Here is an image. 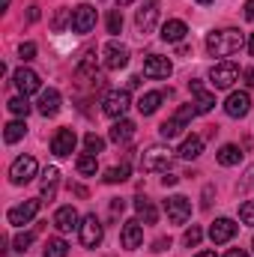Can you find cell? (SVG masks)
Returning <instances> with one entry per match:
<instances>
[{"label": "cell", "mask_w": 254, "mask_h": 257, "mask_svg": "<svg viewBox=\"0 0 254 257\" xmlns=\"http://www.w3.org/2000/svg\"><path fill=\"white\" fill-rule=\"evenodd\" d=\"M242 45H245V36H242L239 30H233V27L215 30V33L206 36V51H209L212 57H233Z\"/></svg>", "instance_id": "obj_1"}, {"label": "cell", "mask_w": 254, "mask_h": 257, "mask_svg": "<svg viewBox=\"0 0 254 257\" xmlns=\"http://www.w3.org/2000/svg\"><path fill=\"white\" fill-rule=\"evenodd\" d=\"M171 156H174V150H171V147L156 144V147H150V150H144V153H141V171H144V174H153V171H168Z\"/></svg>", "instance_id": "obj_2"}, {"label": "cell", "mask_w": 254, "mask_h": 257, "mask_svg": "<svg viewBox=\"0 0 254 257\" xmlns=\"http://www.w3.org/2000/svg\"><path fill=\"white\" fill-rule=\"evenodd\" d=\"M209 81H212V87H215V90H230V87L239 81V66L230 63V60L215 63L212 69H209Z\"/></svg>", "instance_id": "obj_3"}, {"label": "cell", "mask_w": 254, "mask_h": 257, "mask_svg": "<svg viewBox=\"0 0 254 257\" xmlns=\"http://www.w3.org/2000/svg\"><path fill=\"white\" fill-rule=\"evenodd\" d=\"M129 105H132L129 90H111V93L102 99V114L111 117V120H123L126 111H129Z\"/></svg>", "instance_id": "obj_4"}, {"label": "cell", "mask_w": 254, "mask_h": 257, "mask_svg": "<svg viewBox=\"0 0 254 257\" xmlns=\"http://www.w3.org/2000/svg\"><path fill=\"white\" fill-rule=\"evenodd\" d=\"M78 230H81V245H84V248H96V245L102 242V236H105V227H102V221L96 218V212L84 215Z\"/></svg>", "instance_id": "obj_5"}, {"label": "cell", "mask_w": 254, "mask_h": 257, "mask_svg": "<svg viewBox=\"0 0 254 257\" xmlns=\"http://www.w3.org/2000/svg\"><path fill=\"white\" fill-rule=\"evenodd\" d=\"M165 212H168V221L171 224H186L191 218V200L186 194H171L165 200Z\"/></svg>", "instance_id": "obj_6"}, {"label": "cell", "mask_w": 254, "mask_h": 257, "mask_svg": "<svg viewBox=\"0 0 254 257\" xmlns=\"http://www.w3.org/2000/svg\"><path fill=\"white\" fill-rule=\"evenodd\" d=\"M33 177H36V159L33 156H18L9 168V180L15 186H27Z\"/></svg>", "instance_id": "obj_7"}, {"label": "cell", "mask_w": 254, "mask_h": 257, "mask_svg": "<svg viewBox=\"0 0 254 257\" xmlns=\"http://www.w3.org/2000/svg\"><path fill=\"white\" fill-rule=\"evenodd\" d=\"M39 206H42V200H24V203L12 206V209L6 212V218H9V224H15V227H24V224H30V221L36 218Z\"/></svg>", "instance_id": "obj_8"}, {"label": "cell", "mask_w": 254, "mask_h": 257, "mask_svg": "<svg viewBox=\"0 0 254 257\" xmlns=\"http://www.w3.org/2000/svg\"><path fill=\"white\" fill-rule=\"evenodd\" d=\"M102 63H105V69H123V66L129 63V48L126 45H120L117 39H111L105 48H102Z\"/></svg>", "instance_id": "obj_9"}, {"label": "cell", "mask_w": 254, "mask_h": 257, "mask_svg": "<svg viewBox=\"0 0 254 257\" xmlns=\"http://www.w3.org/2000/svg\"><path fill=\"white\" fill-rule=\"evenodd\" d=\"M171 72H174V66H171L168 57H162V54H150V57L144 60V78L165 81V78H171Z\"/></svg>", "instance_id": "obj_10"}, {"label": "cell", "mask_w": 254, "mask_h": 257, "mask_svg": "<svg viewBox=\"0 0 254 257\" xmlns=\"http://www.w3.org/2000/svg\"><path fill=\"white\" fill-rule=\"evenodd\" d=\"M236 230H239V224L233 218H215L209 227V239H212V245H224L236 236Z\"/></svg>", "instance_id": "obj_11"}, {"label": "cell", "mask_w": 254, "mask_h": 257, "mask_svg": "<svg viewBox=\"0 0 254 257\" xmlns=\"http://www.w3.org/2000/svg\"><path fill=\"white\" fill-rule=\"evenodd\" d=\"M120 242H123L126 251H135V248L144 242V224H141V218H129L126 224H123V230H120Z\"/></svg>", "instance_id": "obj_12"}, {"label": "cell", "mask_w": 254, "mask_h": 257, "mask_svg": "<svg viewBox=\"0 0 254 257\" xmlns=\"http://www.w3.org/2000/svg\"><path fill=\"white\" fill-rule=\"evenodd\" d=\"M156 18H159V0H144L138 15H135V24H138L141 33H150L156 27Z\"/></svg>", "instance_id": "obj_13"}, {"label": "cell", "mask_w": 254, "mask_h": 257, "mask_svg": "<svg viewBox=\"0 0 254 257\" xmlns=\"http://www.w3.org/2000/svg\"><path fill=\"white\" fill-rule=\"evenodd\" d=\"M96 27V9L93 6H75V12H72V30L75 33H90Z\"/></svg>", "instance_id": "obj_14"}, {"label": "cell", "mask_w": 254, "mask_h": 257, "mask_svg": "<svg viewBox=\"0 0 254 257\" xmlns=\"http://www.w3.org/2000/svg\"><path fill=\"white\" fill-rule=\"evenodd\" d=\"M189 90L194 93V108H197V114H209V111L215 108V96H212L197 78H191L189 81Z\"/></svg>", "instance_id": "obj_15"}, {"label": "cell", "mask_w": 254, "mask_h": 257, "mask_svg": "<svg viewBox=\"0 0 254 257\" xmlns=\"http://www.w3.org/2000/svg\"><path fill=\"white\" fill-rule=\"evenodd\" d=\"M75 144H78V135L72 132V128H60L54 138H51V153L54 156H72L75 153Z\"/></svg>", "instance_id": "obj_16"}, {"label": "cell", "mask_w": 254, "mask_h": 257, "mask_svg": "<svg viewBox=\"0 0 254 257\" xmlns=\"http://www.w3.org/2000/svg\"><path fill=\"white\" fill-rule=\"evenodd\" d=\"M224 111H227V117H245L248 111H251V96L245 93V90H239V93H230L227 96V102H224Z\"/></svg>", "instance_id": "obj_17"}, {"label": "cell", "mask_w": 254, "mask_h": 257, "mask_svg": "<svg viewBox=\"0 0 254 257\" xmlns=\"http://www.w3.org/2000/svg\"><path fill=\"white\" fill-rule=\"evenodd\" d=\"M12 81H15V87L21 90V96L39 93V87H42V81H39V75H36L33 69H18V72L12 75Z\"/></svg>", "instance_id": "obj_18"}, {"label": "cell", "mask_w": 254, "mask_h": 257, "mask_svg": "<svg viewBox=\"0 0 254 257\" xmlns=\"http://www.w3.org/2000/svg\"><path fill=\"white\" fill-rule=\"evenodd\" d=\"M78 221H81V218H78L75 206H60V209L54 212V227H57L60 233H72L75 227H81Z\"/></svg>", "instance_id": "obj_19"}, {"label": "cell", "mask_w": 254, "mask_h": 257, "mask_svg": "<svg viewBox=\"0 0 254 257\" xmlns=\"http://www.w3.org/2000/svg\"><path fill=\"white\" fill-rule=\"evenodd\" d=\"M39 114L42 117H57L60 114V93L57 90H45L42 96H39Z\"/></svg>", "instance_id": "obj_20"}, {"label": "cell", "mask_w": 254, "mask_h": 257, "mask_svg": "<svg viewBox=\"0 0 254 257\" xmlns=\"http://www.w3.org/2000/svg\"><path fill=\"white\" fill-rule=\"evenodd\" d=\"M186 33H189V27H186V21H180V18L162 24V39H165V42H183Z\"/></svg>", "instance_id": "obj_21"}, {"label": "cell", "mask_w": 254, "mask_h": 257, "mask_svg": "<svg viewBox=\"0 0 254 257\" xmlns=\"http://www.w3.org/2000/svg\"><path fill=\"white\" fill-rule=\"evenodd\" d=\"M135 209H138V218L144 221V224H156L159 221V209L153 206V200L150 197H135Z\"/></svg>", "instance_id": "obj_22"}, {"label": "cell", "mask_w": 254, "mask_h": 257, "mask_svg": "<svg viewBox=\"0 0 254 257\" xmlns=\"http://www.w3.org/2000/svg\"><path fill=\"white\" fill-rule=\"evenodd\" d=\"M200 153H203V138H200V135H191V138H186V141L180 144V150H177V156H180V159H186V162L197 159Z\"/></svg>", "instance_id": "obj_23"}, {"label": "cell", "mask_w": 254, "mask_h": 257, "mask_svg": "<svg viewBox=\"0 0 254 257\" xmlns=\"http://www.w3.org/2000/svg\"><path fill=\"white\" fill-rule=\"evenodd\" d=\"M57 186H60V171L57 168H45V174H42V200H54Z\"/></svg>", "instance_id": "obj_24"}, {"label": "cell", "mask_w": 254, "mask_h": 257, "mask_svg": "<svg viewBox=\"0 0 254 257\" xmlns=\"http://www.w3.org/2000/svg\"><path fill=\"white\" fill-rule=\"evenodd\" d=\"M132 138H135V123H132V120L123 117V120H117V123L111 126V141H114V144H129Z\"/></svg>", "instance_id": "obj_25"}, {"label": "cell", "mask_w": 254, "mask_h": 257, "mask_svg": "<svg viewBox=\"0 0 254 257\" xmlns=\"http://www.w3.org/2000/svg\"><path fill=\"white\" fill-rule=\"evenodd\" d=\"M162 99H165V93L153 90V93H147V96H141V99H138V111H141L144 117H150V114H156V111H159Z\"/></svg>", "instance_id": "obj_26"}, {"label": "cell", "mask_w": 254, "mask_h": 257, "mask_svg": "<svg viewBox=\"0 0 254 257\" xmlns=\"http://www.w3.org/2000/svg\"><path fill=\"white\" fill-rule=\"evenodd\" d=\"M218 165H224V168H233V165H239L242 162V150L236 147V144H224L221 150H218Z\"/></svg>", "instance_id": "obj_27"}, {"label": "cell", "mask_w": 254, "mask_h": 257, "mask_svg": "<svg viewBox=\"0 0 254 257\" xmlns=\"http://www.w3.org/2000/svg\"><path fill=\"white\" fill-rule=\"evenodd\" d=\"M189 126V123H183L180 117H171V120H165L162 126H159V135L165 138V141H174V138H180L183 135V128Z\"/></svg>", "instance_id": "obj_28"}, {"label": "cell", "mask_w": 254, "mask_h": 257, "mask_svg": "<svg viewBox=\"0 0 254 257\" xmlns=\"http://www.w3.org/2000/svg\"><path fill=\"white\" fill-rule=\"evenodd\" d=\"M42 254H45V257H66V254H69V245H66L60 236H54V239H48V242H45Z\"/></svg>", "instance_id": "obj_29"}, {"label": "cell", "mask_w": 254, "mask_h": 257, "mask_svg": "<svg viewBox=\"0 0 254 257\" xmlns=\"http://www.w3.org/2000/svg\"><path fill=\"white\" fill-rule=\"evenodd\" d=\"M75 168H78V174H81V177H96L99 162H96V156H90V153H87V156H81V159H78V165H75Z\"/></svg>", "instance_id": "obj_30"}, {"label": "cell", "mask_w": 254, "mask_h": 257, "mask_svg": "<svg viewBox=\"0 0 254 257\" xmlns=\"http://www.w3.org/2000/svg\"><path fill=\"white\" fill-rule=\"evenodd\" d=\"M24 132H27V126L21 120H12V123H6V128H3V138H6V144H15V141L24 138Z\"/></svg>", "instance_id": "obj_31"}, {"label": "cell", "mask_w": 254, "mask_h": 257, "mask_svg": "<svg viewBox=\"0 0 254 257\" xmlns=\"http://www.w3.org/2000/svg\"><path fill=\"white\" fill-rule=\"evenodd\" d=\"M102 180H105V183H111V186H117V183H126V180H129V162L117 165V168H111V171H108Z\"/></svg>", "instance_id": "obj_32"}, {"label": "cell", "mask_w": 254, "mask_h": 257, "mask_svg": "<svg viewBox=\"0 0 254 257\" xmlns=\"http://www.w3.org/2000/svg\"><path fill=\"white\" fill-rule=\"evenodd\" d=\"M9 114H15V117H27L30 114V102H27V96H15V99H9Z\"/></svg>", "instance_id": "obj_33"}, {"label": "cell", "mask_w": 254, "mask_h": 257, "mask_svg": "<svg viewBox=\"0 0 254 257\" xmlns=\"http://www.w3.org/2000/svg\"><path fill=\"white\" fill-rule=\"evenodd\" d=\"M84 147H87L90 156H99V153L105 150V141H102L96 132H87V135H84Z\"/></svg>", "instance_id": "obj_34"}, {"label": "cell", "mask_w": 254, "mask_h": 257, "mask_svg": "<svg viewBox=\"0 0 254 257\" xmlns=\"http://www.w3.org/2000/svg\"><path fill=\"white\" fill-rule=\"evenodd\" d=\"M120 30H123V12L111 9L108 12V33H120Z\"/></svg>", "instance_id": "obj_35"}, {"label": "cell", "mask_w": 254, "mask_h": 257, "mask_svg": "<svg viewBox=\"0 0 254 257\" xmlns=\"http://www.w3.org/2000/svg\"><path fill=\"white\" fill-rule=\"evenodd\" d=\"M200 239H203V230H200L197 224H191L189 230H186V236H183V242L191 245V248H194V245H200Z\"/></svg>", "instance_id": "obj_36"}, {"label": "cell", "mask_w": 254, "mask_h": 257, "mask_svg": "<svg viewBox=\"0 0 254 257\" xmlns=\"http://www.w3.org/2000/svg\"><path fill=\"white\" fill-rule=\"evenodd\" d=\"M239 218H242V224H251L254 227V200H245L239 206Z\"/></svg>", "instance_id": "obj_37"}, {"label": "cell", "mask_w": 254, "mask_h": 257, "mask_svg": "<svg viewBox=\"0 0 254 257\" xmlns=\"http://www.w3.org/2000/svg\"><path fill=\"white\" fill-rule=\"evenodd\" d=\"M30 242H33V233H18L12 245H15V251H21V254H24V251L30 248Z\"/></svg>", "instance_id": "obj_38"}, {"label": "cell", "mask_w": 254, "mask_h": 257, "mask_svg": "<svg viewBox=\"0 0 254 257\" xmlns=\"http://www.w3.org/2000/svg\"><path fill=\"white\" fill-rule=\"evenodd\" d=\"M18 54H21V60L27 63V60H33V57H36V45H33V42H21Z\"/></svg>", "instance_id": "obj_39"}, {"label": "cell", "mask_w": 254, "mask_h": 257, "mask_svg": "<svg viewBox=\"0 0 254 257\" xmlns=\"http://www.w3.org/2000/svg\"><path fill=\"white\" fill-rule=\"evenodd\" d=\"M66 21H69V9H57V15H54V21H51V27L54 30H63Z\"/></svg>", "instance_id": "obj_40"}, {"label": "cell", "mask_w": 254, "mask_h": 257, "mask_svg": "<svg viewBox=\"0 0 254 257\" xmlns=\"http://www.w3.org/2000/svg\"><path fill=\"white\" fill-rule=\"evenodd\" d=\"M180 183V177L177 174H171V171H165V177H162V186H177Z\"/></svg>", "instance_id": "obj_41"}, {"label": "cell", "mask_w": 254, "mask_h": 257, "mask_svg": "<svg viewBox=\"0 0 254 257\" xmlns=\"http://www.w3.org/2000/svg\"><path fill=\"white\" fill-rule=\"evenodd\" d=\"M168 248H171V239H165V236L153 242V251H168Z\"/></svg>", "instance_id": "obj_42"}, {"label": "cell", "mask_w": 254, "mask_h": 257, "mask_svg": "<svg viewBox=\"0 0 254 257\" xmlns=\"http://www.w3.org/2000/svg\"><path fill=\"white\" fill-rule=\"evenodd\" d=\"M212 192H215L212 186H206V189H203V209H206V206L212 203Z\"/></svg>", "instance_id": "obj_43"}, {"label": "cell", "mask_w": 254, "mask_h": 257, "mask_svg": "<svg viewBox=\"0 0 254 257\" xmlns=\"http://www.w3.org/2000/svg\"><path fill=\"white\" fill-rule=\"evenodd\" d=\"M242 15H245V21H254V0L245 3V12H242Z\"/></svg>", "instance_id": "obj_44"}, {"label": "cell", "mask_w": 254, "mask_h": 257, "mask_svg": "<svg viewBox=\"0 0 254 257\" xmlns=\"http://www.w3.org/2000/svg\"><path fill=\"white\" fill-rule=\"evenodd\" d=\"M242 78H245V84H248V87H254V66H251V69H245V72H242Z\"/></svg>", "instance_id": "obj_45"}, {"label": "cell", "mask_w": 254, "mask_h": 257, "mask_svg": "<svg viewBox=\"0 0 254 257\" xmlns=\"http://www.w3.org/2000/svg\"><path fill=\"white\" fill-rule=\"evenodd\" d=\"M123 209H126V203H123V200H114V203H111V212H114V215H117V212H123Z\"/></svg>", "instance_id": "obj_46"}, {"label": "cell", "mask_w": 254, "mask_h": 257, "mask_svg": "<svg viewBox=\"0 0 254 257\" xmlns=\"http://www.w3.org/2000/svg\"><path fill=\"white\" fill-rule=\"evenodd\" d=\"M224 257H248V254H245L242 248H230V251H227V254H224Z\"/></svg>", "instance_id": "obj_47"}, {"label": "cell", "mask_w": 254, "mask_h": 257, "mask_svg": "<svg viewBox=\"0 0 254 257\" xmlns=\"http://www.w3.org/2000/svg\"><path fill=\"white\" fill-rule=\"evenodd\" d=\"M27 21H39V9H36V6H33L30 12H27Z\"/></svg>", "instance_id": "obj_48"}, {"label": "cell", "mask_w": 254, "mask_h": 257, "mask_svg": "<svg viewBox=\"0 0 254 257\" xmlns=\"http://www.w3.org/2000/svg\"><path fill=\"white\" fill-rule=\"evenodd\" d=\"M135 0H117V9H123V6H132Z\"/></svg>", "instance_id": "obj_49"}, {"label": "cell", "mask_w": 254, "mask_h": 257, "mask_svg": "<svg viewBox=\"0 0 254 257\" xmlns=\"http://www.w3.org/2000/svg\"><path fill=\"white\" fill-rule=\"evenodd\" d=\"M248 51H251V57H254V33L248 36Z\"/></svg>", "instance_id": "obj_50"}, {"label": "cell", "mask_w": 254, "mask_h": 257, "mask_svg": "<svg viewBox=\"0 0 254 257\" xmlns=\"http://www.w3.org/2000/svg\"><path fill=\"white\" fill-rule=\"evenodd\" d=\"M194 257H218L215 251H200V254H194Z\"/></svg>", "instance_id": "obj_51"}, {"label": "cell", "mask_w": 254, "mask_h": 257, "mask_svg": "<svg viewBox=\"0 0 254 257\" xmlns=\"http://www.w3.org/2000/svg\"><path fill=\"white\" fill-rule=\"evenodd\" d=\"M197 3H203V6H209V3H212V0H197Z\"/></svg>", "instance_id": "obj_52"}, {"label": "cell", "mask_w": 254, "mask_h": 257, "mask_svg": "<svg viewBox=\"0 0 254 257\" xmlns=\"http://www.w3.org/2000/svg\"><path fill=\"white\" fill-rule=\"evenodd\" d=\"M251 245H254V242H251Z\"/></svg>", "instance_id": "obj_53"}]
</instances>
